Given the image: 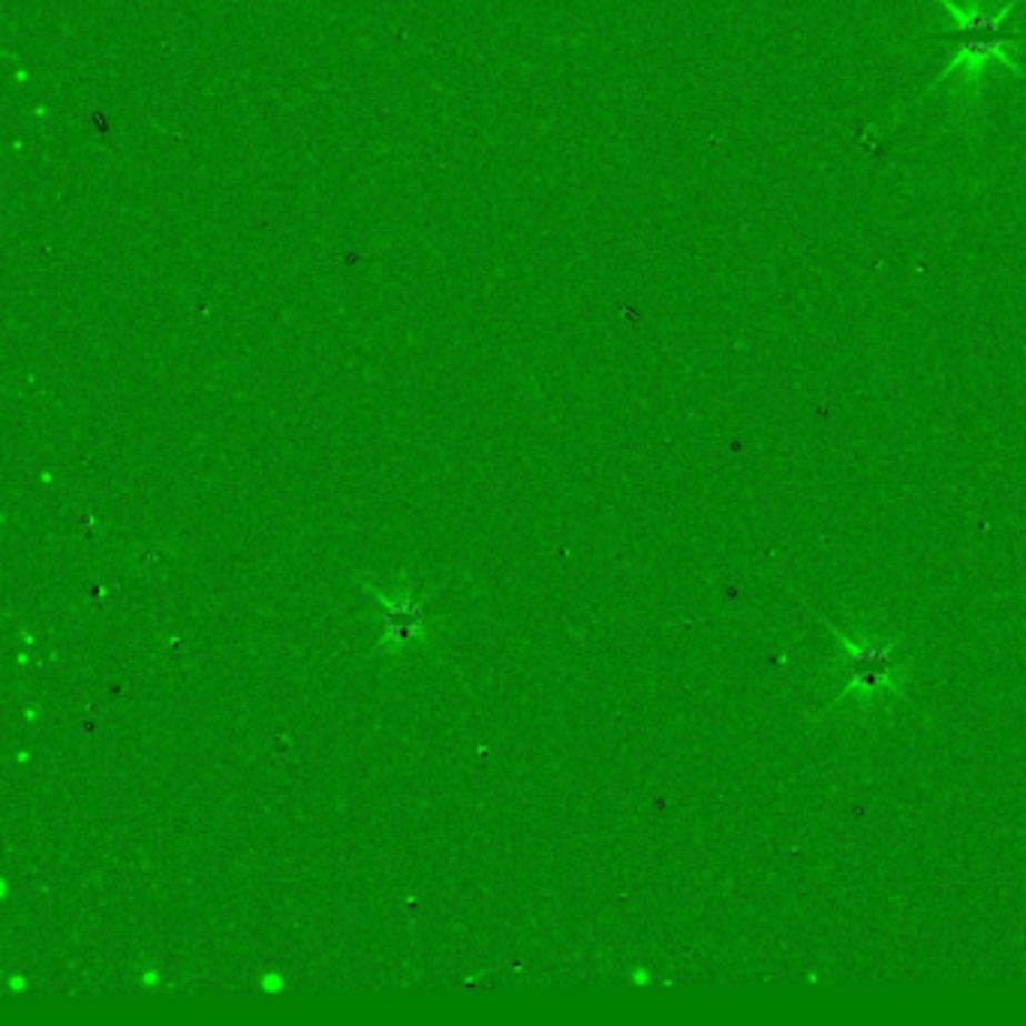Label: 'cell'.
I'll return each mask as SVG.
<instances>
[{
	"mask_svg": "<svg viewBox=\"0 0 1026 1026\" xmlns=\"http://www.w3.org/2000/svg\"><path fill=\"white\" fill-rule=\"evenodd\" d=\"M936 3H939V10L948 16L952 31H931L927 33V40L957 42V52L952 54V61L945 63L943 73L936 76V82H931L924 88V93L915 103H922L927 93L943 88V84L957 73L964 79L966 91L978 93V82L985 79L990 63H1003V67L1012 70L1017 79H1024V67L1015 61L1012 46L1026 40V31H1015V28H1008L1006 24L1008 16L1015 12L1017 0H1003L999 7H987V0H973L969 7L960 3V0H936Z\"/></svg>",
	"mask_w": 1026,
	"mask_h": 1026,
	"instance_id": "6da1fadb",
	"label": "cell"
},
{
	"mask_svg": "<svg viewBox=\"0 0 1026 1026\" xmlns=\"http://www.w3.org/2000/svg\"><path fill=\"white\" fill-rule=\"evenodd\" d=\"M846 651L849 684L843 695L849 698H879L882 693H897V663L892 656V644L861 642V638H839Z\"/></svg>",
	"mask_w": 1026,
	"mask_h": 1026,
	"instance_id": "7a4b0ae2",
	"label": "cell"
}]
</instances>
